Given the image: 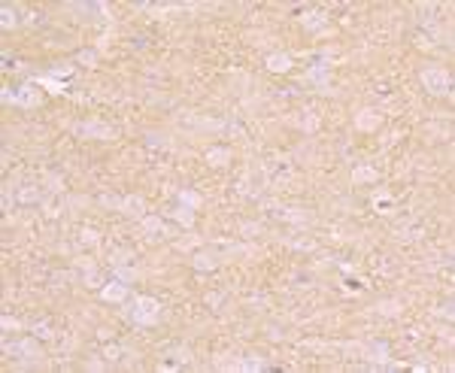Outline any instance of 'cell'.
Here are the masks:
<instances>
[{"label":"cell","mask_w":455,"mask_h":373,"mask_svg":"<svg viewBox=\"0 0 455 373\" xmlns=\"http://www.w3.org/2000/svg\"><path fill=\"white\" fill-rule=\"evenodd\" d=\"M158 316H161V304L155 301V298H137L134 301V309H130V319L137 322V325H155L158 322Z\"/></svg>","instance_id":"6da1fadb"},{"label":"cell","mask_w":455,"mask_h":373,"mask_svg":"<svg viewBox=\"0 0 455 373\" xmlns=\"http://www.w3.org/2000/svg\"><path fill=\"white\" fill-rule=\"evenodd\" d=\"M422 85L431 91V94H449V88H452V79H449V73L440 67H425L422 70Z\"/></svg>","instance_id":"7a4b0ae2"},{"label":"cell","mask_w":455,"mask_h":373,"mask_svg":"<svg viewBox=\"0 0 455 373\" xmlns=\"http://www.w3.org/2000/svg\"><path fill=\"white\" fill-rule=\"evenodd\" d=\"M3 101L18 103V106H36L40 94L33 91V82H31V85H22V88H6V91H3Z\"/></svg>","instance_id":"3957f363"},{"label":"cell","mask_w":455,"mask_h":373,"mask_svg":"<svg viewBox=\"0 0 455 373\" xmlns=\"http://www.w3.org/2000/svg\"><path fill=\"white\" fill-rule=\"evenodd\" d=\"M3 355H9V358H43L40 355V349L33 346V340H22V343H3Z\"/></svg>","instance_id":"277c9868"},{"label":"cell","mask_w":455,"mask_h":373,"mask_svg":"<svg viewBox=\"0 0 455 373\" xmlns=\"http://www.w3.org/2000/svg\"><path fill=\"white\" fill-rule=\"evenodd\" d=\"M128 291H130V288L125 285V282H109V285L100 291V298H103V301H109V304H119V301H125V298H128Z\"/></svg>","instance_id":"5b68a950"},{"label":"cell","mask_w":455,"mask_h":373,"mask_svg":"<svg viewBox=\"0 0 455 373\" xmlns=\"http://www.w3.org/2000/svg\"><path fill=\"white\" fill-rule=\"evenodd\" d=\"M122 212L130 215V219H143V212H146V204H143V198L140 194H130L122 201Z\"/></svg>","instance_id":"8992f818"},{"label":"cell","mask_w":455,"mask_h":373,"mask_svg":"<svg viewBox=\"0 0 455 373\" xmlns=\"http://www.w3.org/2000/svg\"><path fill=\"white\" fill-rule=\"evenodd\" d=\"M267 70H273V73H289V70H292V58H289L286 52H273V55H267Z\"/></svg>","instance_id":"52a82bcc"},{"label":"cell","mask_w":455,"mask_h":373,"mask_svg":"<svg viewBox=\"0 0 455 373\" xmlns=\"http://www.w3.org/2000/svg\"><path fill=\"white\" fill-rule=\"evenodd\" d=\"M79 134L82 136H112L109 125H100V122H88V125H79Z\"/></svg>","instance_id":"ba28073f"},{"label":"cell","mask_w":455,"mask_h":373,"mask_svg":"<svg viewBox=\"0 0 455 373\" xmlns=\"http://www.w3.org/2000/svg\"><path fill=\"white\" fill-rule=\"evenodd\" d=\"M143 231L149 234L146 240H161L164 237V225L161 219H152V215H143Z\"/></svg>","instance_id":"9c48e42d"},{"label":"cell","mask_w":455,"mask_h":373,"mask_svg":"<svg viewBox=\"0 0 455 373\" xmlns=\"http://www.w3.org/2000/svg\"><path fill=\"white\" fill-rule=\"evenodd\" d=\"M325 73H328V58L325 55H319L316 64H313V70H310V79L319 82V85H325Z\"/></svg>","instance_id":"30bf717a"},{"label":"cell","mask_w":455,"mask_h":373,"mask_svg":"<svg viewBox=\"0 0 455 373\" xmlns=\"http://www.w3.org/2000/svg\"><path fill=\"white\" fill-rule=\"evenodd\" d=\"M300 22H304L307 31H322V28H325V15H322V12H307Z\"/></svg>","instance_id":"8fae6325"},{"label":"cell","mask_w":455,"mask_h":373,"mask_svg":"<svg viewBox=\"0 0 455 373\" xmlns=\"http://www.w3.org/2000/svg\"><path fill=\"white\" fill-rule=\"evenodd\" d=\"M170 215H173L176 222H182V228H192V225H195V215H192V209H188V206H179V209H173Z\"/></svg>","instance_id":"7c38bea8"},{"label":"cell","mask_w":455,"mask_h":373,"mask_svg":"<svg viewBox=\"0 0 455 373\" xmlns=\"http://www.w3.org/2000/svg\"><path fill=\"white\" fill-rule=\"evenodd\" d=\"M18 201H22V204H40V201H43V194H40L33 185H25V188L18 191Z\"/></svg>","instance_id":"4fadbf2b"},{"label":"cell","mask_w":455,"mask_h":373,"mask_svg":"<svg viewBox=\"0 0 455 373\" xmlns=\"http://www.w3.org/2000/svg\"><path fill=\"white\" fill-rule=\"evenodd\" d=\"M195 267L197 270H216V267H219V258H216V255H197Z\"/></svg>","instance_id":"5bb4252c"},{"label":"cell","mask_w":455,"mask_h":373,"mask_svg":"<svg viewBox=\"0 0 455 373\" xmlns=\"http://www.w3.org/2000/svg\"><path fill=\"white\" fill-rule=\"evenodd\" d=\"M376 179V170L373 167H358L355 173H352V182L355 185H361V182H373Z\"/></svg>","instance_id":"9a60e30c"},{"label":"cell","mask_w":455,"mask_h":373,"mask_svg":"<svg viewBox=\"0 0 455 373\" xmlns=\"http://www.w3.org/2000/svg\"><path fill=\"white\" fill-rule=\"evenodd\" d=\"M33 334H36L40 340H52V337H55V331H52V325H49L46 319H40V322L33 325Z\"/></svg>","instance_id":"2e32d148"},{"label":"cell","mask_w":455,"mask_h":373,"mask_svg":"<svg viewBox=\"0 0 455 373\" xmlns=\"http://www.w3.org/2000/svg\"><path fill=\"white\" fill-rule=\"evenodd\" d=\"M376 125H380V115H376V112H361V115H358V128L370 131V128H376Z\"/></svg>","instance_id":"e0dca14e"},{"label":"cell","mask_w":455,"mask_h":373,"mask_svg":"<svg viewBox=\"0 0 455 373\" xmlns=\"http://www.w3.org/2000/svg\"><path fill=\"white\" fill-rule=\"evenodd\" d=\"M228 158H231L228 149H210V152H206V161H210V164H225Z\"/></svg>","instance_id":"ac0fdd59"},{"label":"cell","mask_w":455,"mask_h":373,"mask_svg":"<svg viewBox=\"0 0 455 373\" xmlns=\"http://www.w3.org/2000/svg\"><path fill=\"white\" fill-rule=\"evenodd\" d=\"M18 25V18H15V9L9 6V3H3V28H15Z\"/></svg>","instance_id":"d6986e66"},{"label":"cell","mask_w":455,"mask_h":373,"mask_svg":"<svg viewBox=\"0 0 455 373\" xmlns=\"http://www.w3.org/2000/svg\"><path fill=\"white\" fill-rule=\"evenodd\" d=\"M179 204H185L188 209H195V206L200 204V198H197L195 191H179Z\"/></svg>","instance_id":"ffe728a7"},{"label":"cell","mask_w":455,"mask_h":373,"mask_svg":"<svg viewBox=\"0 0 455 373\" xmlns=\"http://www.w3.org/2000/svg\"><path fill=\"white\" fill-rule=\"evenodd\" d=\"M419 234H422V225H410V228H404V231H401V237H404V240H416Z\"/></svg>","instance_id":"44dd1931"},{"label":"cell","mask_w":455,"mask_h":373,"mask_svg":"<svg viewBox=\"0 0 455 373\" xmlns=\"http://www.w3.org/2000/svg\"><path fill=\"white\" fill-rule=\"evenodd\" d=\"M397 309H401V306H397V304H391V301H386V304H380V312H383V316H397Z\"/></svg>","instance_id":"7402d4cb"},{"label":"cell","mask_w":455,"mask_h":373,"mask_svg":"<svg viewBox=\"0 0 455 373\" xmlns=\"http://www.w3.org/2000/svg\"><path fill=\"white\" fill-rule=\"evenodd\" d=\"M100 204L112 206V209H122V201H119V198H112V194H103V198H100Z\"/></svg>","instance_id":"603a6c76"},{"label":"cell","mask_w":455,"mask_h":373,"mask_svg":"<svg viewBox=\"0 0 455 373\" xmlns=\"http://www.w3.org/2000/svg\"><path fill=\"white\" fill-rule=\"evenodd\" d=\"M82 243H88V246H98V234L85 228V231H82Z\"/></svg>","instance_id":"cb8c5ba5"},{"label":"cell","mask_w":455,"mask_h":373,"mask_svg":"<svg viewBox=\"0 0 455 373\" xmlns=\"http://www.w3.org/2000/svg\"><path fill=\"white\" fill-rule=\"evenodd\" d=\"M3 328H6V331H18V322L9 319V316H3Z\"/></svg>","instance_id":"d4e9b609"},{"label":"cell","mask_w":455,"mask_h":373,"mask_svg":"<svg viewBox=\"0 0 455 373\" xmlns=\"http://www.w3.org/2000/svg\"><path fill=\"white\" fill-rule=\"evenodd\" d=\"M79 61H82V64H91V61H94V52H82Z\"/></svg>","instance_id":"484cf974"},{"label":"cell","mask_w":455,"mask_h":373,"mask_svg":"<svg viewBox=\"0 0 455 373\" xmlns=\"http://www.w3.org/2000/svg\"><path fill=\"white\" fill-rule=\"evenodd\" d=\"M261 228L258 225H243V234H258Z\"/></svg>","instance_id":"4316f807"},{"label":"cell","mask_w":455,"mask_h":373,"mask_svg":"<svg viewBox=\"0 0 455 373\" xmlns=\"http://www.w3.org/2000/svg\"><path fill=\"white\" fill-rule=\"evenodd\" d=\"M376 206H380V209H391V201H386V198H383V201H376Z\"/></svg>","instance_id":"83f0119b"}]
</instances>
